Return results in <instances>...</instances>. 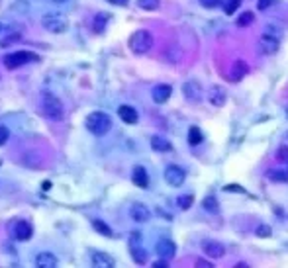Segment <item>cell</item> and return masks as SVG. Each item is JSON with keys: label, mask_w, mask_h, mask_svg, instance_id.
<instances>
[{"label": "cell", "mask_w": 288, "mask_h": 268, "mask_svg": "<svg viewBox=\"0 0 288 268\" xmlns=\"http://www.w3.org/2000/svg\"><path fill=\"white\" fill-rule=\"evenodd\" d=\"M85 125H87V129H89L90 133L102 137V135H106L110 129H112V118H110L108 114H104V112H92V114L87 116Z\"/></svg>", "instance_id": "cell-1"}, {"label": "cell", "mask_w": 288, "mask_h": 268, "mask_svg": "<svg viewBox=\"0 0 288 268\" xmlns=\"http://www.w3.org/2000/svg\"><path fill=\"white\" fill-rule=\"evenodd\" d=\"M131 53L135 55H145L151 47H153V36L147 32V30H137L129 36V41H127Z\"/></svg>", "instance_id": "cell-2"}, {"label": "cell", "mask_w": 288, "mask_h": 268, "mask_svg": "<svg viewBox=\"0 0 288 268\" xmlns=\"http://www.w3.org/2000/svg\"><path fill=\"white\" fill-rule=\"evenodd\" d=\"M43 110H45V116H47L49 120L59 122V120L65 118V106H63V102H61L55 94H51V92H45V94H43Z\"/></svg>", "instance_id": "cell-3"}, {"label": "cell", "mask_w": 288, "mask_h": 268, "mask_svg": "<svg viewBox=\"0 0 288 268\" xmlns=\"http://www.w3.org/2000/svg\"><path fill=\"white\" fill-rule=\"evenodd\" d=\"M43 28L51 34H65L69 28V20L65 18L63 14H45L41 20Z\"/></svg>", "instance_id": "cell-4"}, {"label": "cell", "mask_w": 288, "mask_h": 268, "mask_svg": "<svg viewBox=\"0 0 288 268\" xmlns=\"http://www.w3.org/2000/svg\"><path fill=\"white\" fill-rule=\"evenodd\" d=\"M34 61H39V55L30 53V51H16V53H10L4 57V65L6 69H18L26 63H34Z\"/></svg>", "instance_id": "cell-5"}, {"label": "cell", "mask_w": 288, "mask_h": 268, "mask_svg": "<svg viewBox=\"0 0 288 268\" xmlns=\"http://www.w3.org/2000/svg\"><path fill=\"white\" fill-rule=\"evenodd\" d=\"M10 235H12V239H16V241H28L32 235H34V227H32V223L30 221H26V219H14L12 223H10Z\"/></svg>", "instance_id": "cell-6"}, {"label": "cell", "mask_w": 288, "mask_h": 268, "mask_svg": "<svg viewBox=\"0 0 288 268\" xmlns=\"http://www.w3.org/2000/svg\"><path fill=\"white\" fill-rule=\"evenodd\" d=\"M165 180H167V184H171V186H182V182L186 180V172L177 166V164H169L167 168H165Z\"/></svg>", "instance_id": "cell-7"}, {"label": "cell", "mask_w": 288, "mask_h": 268, "mask_svg": "<svg viewBox=\"0 0 288 268\" xmlns=\"http://www.w3.org/2000/svg\"><path fill=\"white\" fill-rule=\"evenodd\" d=\"M278 45H280V39L276 36H272L270 32H267L265 36L259 39V51L265 55H274L278 51Z\"/></svg>", "instance_id": "cell-8"}, {"label": "cell", "mask_w": 288, "mask_h": 268, "mask_svg": "<svg viewBox=\"0 0 288 268\" xmlns=\"http://www.w3.org/2000/svg\"><path fill=\"white\" fill-rule=\"evenodd\" d=\"M202 250H204V254L208 258H222V256H226V247L220 241H214V239L202 241Z\"/></svg>", "instance_id": "cell-9"}, {"label": "cell", "mask_w": 288, "mask_h": 268, "mask_svg": "<svg viewBox=\"0 0 288 268\" xmlns=\"http://www.w3.org/2000/svg\"><path fill=\"white\" fill-rule=\"evenodd\" d=\"M157 254H159V258H165V260H171L175 254H177V245L171 241V239H159V243H157Z\"/></svg>", "instance_id": "cell-10"}, {"label": "cell", "mask_w": 288, "mask_h": 268, "mask_svg": "<svg viewBox=\"0 0 288 268\" xmlns=\"http://www.w3.org/2000/svg\"><path fill=\"white\" fill-rule=\"evenodd\" d=\"M129 215H131V219H133V221H137V223H145V221H149V219H151V210H149L145 204L135 202V204L129 208Z\"/></svg>", "instance_id": "cell-11"}, {"label": "cell", "mask_w": 288, "mask_h": 268, "mask_svg": "<svg viewBox=\"0 0 288 268\" xmlns=\"http://www.w3.org/2000/svg\"><path fill=\"white\" fill-rule=\"evenodd\" d=\"M182 92L186 96L188 102H200L202 100V86H200L196 80H188L182 84Z\"/></svg>", "instance_id": "cell-12"}, {"label": "cell", "mask_w": 288, "mask_h": 268, "mask_svg": "<svg viewBox=\"0 0 288 268\" xmlns=\"http://www.w3.org/2000/svg\"><path fill=\"white\" fill-rule=\"evenodd\" d=\"M208 100H210V104L214 108H222L226 104V100H228V92L224 86H220V84H214L210 92H208Z\"/></svg>", "instance_id": "cell-13"}, {"label": "cell", "mask_w": 288, "mask_h": 268, "mask_svg": "<svg viewBox=\"0 0 288 268\" xmlns=\"http://www.w3.org/2000/svg\"><path fill=\"white\" fill-rule=\"evenodd\" d=\"M90 262L98 268H112L114 264H116V260L110 256L108 252H102V250H94V252H90Z\"/></svg>", "instance_id": "cell-14"}, {"label": "cell", "mask_w": 288, "mask_h": 268, "mask_svg": "<svg viewBox=\"0 0 288 268\" xmlns=\"http://www.w3.org/2000/svg\"><path fill=\"white\" fill-rule=\"evenodd\" d=\"M173 94V86L171 84H157L153 92H151V98L155 104H165Z\"/></svg>", "instance_id": "cell-15"}, {"label": "cell", "mask_w": 288, "mask_h": 268, "mask_svg": "<svg viewBox=\"0 0 288 268\" xmlns=\"http://www.w3.org/2000/svg\"><path fill=\"white\" fill-rule=\"evenodd\" d=\"M249 72V65L245 63V61H235L234 65H232V71H230V80L232 82H239L241 78H245V74Z\"/></svg>", "instance_id": "cell-16"}, {"label": "cell", "mask_w": 288, "mask_h": 268, "mask_svg": "<svg viewBox=\"0 0 288 268\" xmlns=\"http://www.w3.org/2000/svg\"><path fill=\"white\" fill-rule=\"evenodd\" d=\"M118 116H120V120L127 125L137 124V120H139V116H137L135 108H131V106H120L118 108Z\"/></svg>", "instance_id": "cell-17"}, {"label": "cell", "mask_w": 288, "mask_h": 268, "mask_svg": "<svg viewBox=\"0 0 288 268\" xmlns=\"http://www.w3.org/2000/svg\"><path fill=\"white\" fill-rule=\"evenodd\" d=\"M131 180H133V184H135L137 188H147V186H149V176H147L143 166H135V168H133Z\"/></svg>", "instance_id": "cell-18"}, {"label": "cell", "mask_w": 288, "mask_h": 268, "mask_svg": "<svg viewBox=\"0 0 288 268\" xmlns=\"http://www.w3.org/2000/svg\"><path fill=\"white\" fill-rule=\"evenodd\" d=\"M36 264L39 268H55L57 266V256L51 252H39L36 256Z\"/></svg>", "instance_id": "cell-19"}, {"label": "cell", "mask_w": 288, "mask_h": 268, "mask_svg": "<svg viewBox=\"0 0 288 268\" xmlns=\"http://www.w3.org/2000/svg\"><path fill=\"white\" fill-rule=\"evenodd\" d=\"M151 147H153L155 151H159V153H167V151H171V149H173L171 143H169L165 137H159V135L151 137Z\"/></svg>", "instance_id": "cell-20"}, {"label": "cell", "mask_w": 288, "mask_h": 268, "mask_svg": "<svg viewBox=\"0 0 288 268\" xmlns=\"http://www.w3.org/2000/svg\"><path fill=\"white\" fill-rule=\"evenodd\" d=\"M131 258H133L137 264H145V262H147V252H145V249L137 247V245H131Z\"/></svg>", "instance_id": "cell-21"}, {"label": "cell", "mask_w": 288, "mask_h": 268, "mask_svg": "<svg viewBox=\"0 0 288 268\" xmlns=\"http://www.w3.org/2000/svg\"><path fill=\"white\" fill-rule=\"evenodd\" d=\"M202 206H204V210L206 212H210V214H218L220 212V206H218V200L214 196H206L202 200Z\"/></svg>", "instance_id": "cell-22"}, {"label": "cell", "mask_w": 288, "mask_h": 268, "mask_svg": "<svg viewBox=\"0 0 288 268\" xmlns=\"http://www.w3.org/2000/svg\"><path fill=\"white\" fill-rule=\"evenodd\" d=\"M202 139H204L202 131H200L196 125H192V127H190V131H188V143H190V145H200V143H202Z\"/></svg>", "instance_id": "cell-23"}, {"label": "cell", "mask_w": 288, "mask_h": 268, "mask_svg": "<svg viewBox=\"0 0 288 268\" xmlns=\"http://www.w3.org/2000/svg\"><path fill=\"white\" fill-rule=\"evenodd\" d=\"M110 16L106 12H102V14H98L96 18H94V32H104V28H106V24H108Z\"/></svg>", "instance_id": "cell-24"}, {"label": "cell", "mask_w": 288, "mask_h": 268, "mask_svg": "<svg viewBox=\"0 0 288 268\" xmlns=\"http://www.w3.org/2000/svg\"><path fill=\"white\" fill-rule=\"evenodd\" d=\"M267 178L272 180V182H288V174L284 170H267Z\"/></svg>", "instance_id": "cell-25"}, {"label": "cell", "mask_w": 288, "mask_h": 268, "mask_svg": "<svg viewBox=\"0 0 288 268\" xmlns=\"http://www.w3.org/2000/svg\"><path fill=\"white\" fill-rule=\"evenodd\" d=\"M92 227L100 233V235H104V237H112V235H114V233H112V229H110L106 223H102L100 219H92Z\"/></svg>", "instance_id": "cell-26"}, {"label": "cell", "mask_w": 288, "mask_h": 268, "mask_svg": "<svg viewBox=\"0 0 288 268\" xmlns=\"http://www.w3.org/2000/svg\"><path fill=\"white\" fill-rule=\"evenodd\" d=\"M253 20H255V16H253V12H249V10H247V12H243V14H241V16L237 18V26H239V28H245V26H251Z\"/></svg>", "instance_id": "cell-27"}, {"label": "cell", "mask_w": 288, "mask_h": 268, "mask_svg": "<svg viewBox=\"0 0 288 268\" xmlns=\"http://www.w3.org/2000/svg\"><path fill=\"white\" fill-rule=\"evenodd\" d=\"M177 202H179L180 210H188V208L194 204V196H192V194H186V196H180Z\"/></svg>", "instance_id": "cell-28"}, {"label": "cell", "mask_w": 288, "mask_h": 268, "mask_svg": "<svg viewBox=\"0 0 288 268\" xmlns=\"http://www.w3.org/2000/svg\"><path fill=\"white\" fill-rule=\"evenodd\" d=\"M137 4H139V8H143V10H157L159 8V0H137Z\"/></svg>", "instance_id": "cell-29"}, {"label": "cell", "mask_w": 288, "mask_h": 268, "mask_svg": "<svg viewBox=\"0 0 288 268\" xmlns=\"http://www.w3.org/2000/svg\"><path fill=\"white\" fill-rule=\"evenodd\" d=\"M241 4V0H226V4H224V10H226V14L228 16H232L235 10H237V6Z\"/></svg>", "instance_id": "cell-30"}, {"label": "cell", "mask_w": 288, "mask_h": 268, "mask_svg": "<svg viewBox=\"0 0 288 268\" xmlns=\"http://www.w3.org/2000/svg\"><path fill=\"white\" fill-rule=\"evenodd\" d=\"M257 237H261V239H269L270 235H272V229H270L269 225H265V223H263V225H259V227H257Z\"/></svg>", "instance_id": "cell-31"}, {"label": "cell", "mask_w": 288, "mask_h": 268, "mask_svg": "<svg viewBox=\"0 0 288 268\" xmlns=\"http://www.w3.org/2000/svg\"><path fill=\"white\" fill-rule=\"evenodd\" d=\"M276 159L280 162H286L288 161V147L286 145H282L278 151H276Z\"/></svg>", "instance_id": "cell-32"}, {"label": "cell", "mask_w": 288, "mask_h": 268, "mask_svg": "<svg viewBox=\"0 0 288 268\" xmlns=\"http://www.w3.org/2000/svg\"><path fill=\"white\" fill-rule=\"evenodd\" d=\"M8 137H10V131H8V127H6V125H0V147H2V145H6Z\"/></svg>", "instance_id": "cell-33"}, {"label": "cell", "mask_w": 288, "mask_h": 268, "mask_svg": "<svg viewBox=\"0 0 288 268\" xmlns=\"http://www.w3.org/2000/svg\"><path fill=\"white\" fill-rule=\"evenodd\" d=\"M272 4H274V0H257V8L259 10H267Z\"/></svg>", "instance_id": "cell-34"}, {"label": "cell", "mask_w": 288, "mask_h": 268, "mask_svg": "<svg viewBox=\"0 0 288 268\" xmlns=\"http://www.w3.org/2000/svg\"><path fill=\"white\" fill-rule=\"evenodd\" d=\"M18 39H20V34H16V36H12V37H8V39H4V41H2V45H0V47H6V45H10L12 41H18Z\"/></svg>", "instance_id": "cell-35"}, {"label": "cell", "mask_w": 288, "mask_h": 268, "mask_svg": "<svg viewBox=\"0 0 288 268\" xmlns=\"http://www.w3.org/2000/svg\"><path fill=\"white\" fill-rule=\"evenodd\" d=\"M153 268H169V260H165V258H161V260L153 262Z\"/></svg>", "instance_id": "cell-36"}, {"label": "cell", "mask_w": 288, "mask_h": 268, "mask_svg": "<svg viewBox=\"0 0 288 268\" xmlns=\"http://www.w3.org/2000/svg\"><path fill=\"white\" fill-rule=\"evenodd\" d=\"M196 266H200V268H212V264H210L208 260H202V258H198V260H196Z\"/></svg>", "instance_id": "cell-37"}, {"label": "cell", "mask_w": 288, "mask_h": 268, "mask_svg": "<svg viewBox=\"0 0 288 268\" xmlns=\"http://www.w3.org/2000/svg\"><path fill=\"white\" fill-rule=\"evenodd\" d=\"M202 4H204L206 8H214L218 4V0H202Z\"/></svg>", "instance_id": "cell-38"}, {"label": "cell", "mask_w": 288, "mask_h": 268, "mask_svg": "<svg viewBox=\"0 0 288 268\" xmlns=\"http://www.w3.org/2000/svg\"><path fill=\"white\" fill-rule=\"evenodd\" d=\"M112 4H118V6H124V4H127V0H110Z\"/></svg>", "instance_id": "cell-39"}, {"label": "cell", "mask_w": 288, "mask_h": 268, "mask_svg": "<svg viewBox=\"0 0 288 268\" xmlns=\"http://www.w3.org/2000/svg\"><path fill=\"white\" fill-rule=\"evenodd\" d=\"M235 268H247V264H245V262H237V264H235Z\"/></svg>", "instance_id": "cell-40"}, {"label": "cell", "mask_w": 288, "mask_h": 268, "mask_svg": "<svg viewBox=\"0 0 288 268\" xmlns=\"http://www.w3.org/2000/svg\"><path fill=\"white\" fill-rule=\"evenodd\" d=\"M53 2H59V4H61V2H67V0H53Z\"/></svg>", "instance_id": "cell-41"}, {"label": "cell", "mask_w": 288, "mask_h": 268, "mask_svg": "<svg viewBox=\"0 0 288 268\" xmlns=\"http://www.w3.org/2000/svg\"><path fill=\"white\" fill-rule=\"evenodd\" d=\"M286 116H288V106H286Z\"/></svg>", "instance_id": "cell-42"}, {"label": "cell", "mask_w": 288, "mask_h": 268, "mask_svg": "<svg viewBox=\"0 0 288 268\" xmlns=\"http://www.w3.org/2000/svg\"><path fill=\"white\" fill-rule=\"evenodd\" d=\"M0 32H2V26H0Z\"/></svg>", "instance_id": "cell-43"}]
</instances>
